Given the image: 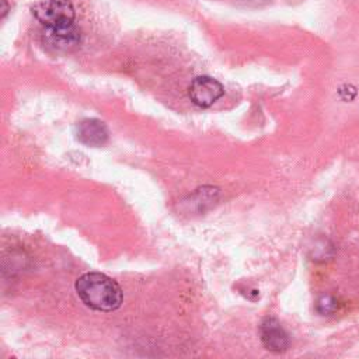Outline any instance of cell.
Wrapping results in <instances>:
<instances>
[{
  "mask_svg": "<svg viewBox=\"0 0 359 359\" xmlns=\"http://www.w3.org/2000/svg\"><path fill=\"white\" fill-rule=\"evenodd\" d=\"M77 139L86 146H102L108 140V129L102 121L84 119L77 126Z\"/></svg>",
  "mask_w": 359,
  "mask_h": 359,
  "instance_id": "6",
  "label": "cell"
},
{
  "mask_svg": "<svg viewBox=\"0 0 359 359\" xmlns=\"http://www.w3.org/2000/svg\"><path fill=\"white\" fill-rule=\"evenodd\" d=\"M34 17L43 25L65 27L74 24V7L70 0H46L32 7Z\"/></svg>",
  "mask_w": 359,
  "mask_h": 359,
  "instance_id": "2",
  "label": "cell"
},
{
  "mask_svg": "<svg viewBox=\"0 0 359 359\" xmlns=\"http://www.w3.org/2000/svg\"><path fill=\"white\" fill-rule=\"evenodd\" d=\"M0 1H1V6H3V8H1V17H4V14H6L7 10H8V7H7L6 0H0Z\"/></svg>",
  "mask_w": 359,
  "mask_h": 359,
  "instance_id": "9",
  "label": "cell"
},
{
  "mask_svg": "<svg viewBox=\"0 0 359 359\" xmlns=\"http://www.w3.org/2000/svg\"><path fill=\"white\" fill-rule=\"evenodd\" d=\"M259 335L262 345L271 352H283L289 346V338L286 331L278 323L276 318L268 317L261 323Z\"/></svg>",
  "mask_w": 359,
  "mask_h": 359,
  "instance_id": "5",
  "label": "cell"
},
{
  "mask_svg": "<svg viewBox=\"0 0 359 359\" xmlns=\"http://www.w3.org/2000/svg\"><path fill=\"white\" fill-rule=\"evenodd\" d=\"M223 94L224 88L222 83L210 76L195 77L188 88V95L191 101L201 108H208L213 105L219 98L223 97Z\"/></svg>",
  "mask_w": 359,
  "mask_h": 359,
  "instance_id": "4",
  "label": "cell"
},
{
  "mask_svg": "<svg viewBox=\"0 0 359 359\" xmlns=\"http://www.w3.org/2000/svg\"><path fill=\"white\" fill-rule=\"evenodd\" d=\"M74 289L80 300L97 311L116 310L123 299L121 286L109 276L101 272H87L81 275Z\"/></svg>",
  "mask_w": 359,
  "mask_h": 359,
  "instance_id": "1",
  "label": "cell"
},
{
  "mask_svg": "<svg viewBox=\"0 0 359 359\" xmlns=\"http://www.w3.org/2000/svg\"><path fill=\"white\" fill-rule=\"evenodd\" d=\"M41 39H42V45L49 52L69 53L79 46L81 35L79 28L74 24H72L65 27L43 28L41 34Z\"/></svg>",
  "mask_w": 359,
  "mask_h": 359,
  "instance_id": "3",
  "label": "cell"
},
{
  "mask_svg": "<svg viewBox=\"0 0 359 359\" xmlns=\"http://www.w3.org/2000/svg\"><path fill=\"white\" fill-rule=\"evenodd\" d=\"M338 304H337V300L331 296H323L318 302H317V310L318 313L321 314H331L337 310Z\"/></svg>",
  "mask_w": 359,
  "mask_h": 359,
  "instance_id": "7",
  "label": "cell"
},
{
  "mask_svg": "<svg viewBox=\"0 0 359 359\" xmlns=\"http://www.w3.org/2000/svg\"><path fill=\"white\" fill-rule=\"evenodd\" d=\"M243 1H245L247 4H252V6H259V4L268 3L269 0H243Z\"/></svg>",
  "mask_w": 359,
  "mask_h": 359,
  "instance_id": "8",
  "label": "cell"
}]
</instances>
